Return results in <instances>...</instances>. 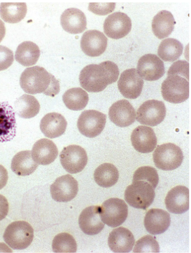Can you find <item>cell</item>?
Listing matches in <instances>:
<instances>
[{
	"label": "cell",
	"instance_id": "6da1fadb",
	"mask_svg": "<svg viewBox=\"0 0 191 253\" xmlns=\"http://www.w3.org/2000/svg\"><path fill=\"white\" fill-rule=\"evenodd\" d=\"M119 69L115 63L105 61L99 65H89L82 70L79 81L82 88L90 92L103 91L118 81Z\"/></svg>",
	"mask_w": 191,
	"mask_h": 253
},
{
	"label": "cell",
	"instance_id": "7a4b0ae2",
	"mask_svg": "<svg viewBox=\"0 0 191 253\" xmlns=\"http://www.w3.org/2000/svg\"><path fill=\"white\" fill-rule=\"evenodd\" d=\"M20 85L23 90L29 94L43 93L54 97L60 91L58 80L47 70L38 66L25 70L20 79Z\"/></svg>",
	"mask_w": 191,
	"mask_h": 253
},
{
	"label": "cell",
	"instance_id": "3957f363",
	"mask_svg": "<svg viewBox=\"0 0 191 253\" xmlns=\"http://www.w3.org/2000/svg\"><path fill=\"white\" fill-rule=\"evenodd\" d=\"M3 238L11 249L24 250L31 245L34 238V229L28 222H13L6 228Z\"/></svg>",
	"mask_w": 191,
	"mask_h": 253
},
{
	"label": "cell",
	"instance_id": "277c9868",
	"mask_svg": "<svg viewBox=\"0 0 191 253\" xmlns=\"http://www.w3.org/2000/svg\"><path fill=\"white\" fill-rule=\"evenodd\" d=\"M156 192L150 183L144 181H133L125 192V199L134 208L146 210L152 205Z\"/></svg>",
	"mask_w": 191,
	"mask_h": 253
},
{
	"label": "cell",
	"instance_id": "5b68a950",
	"mask_svg": "<svg viewBox=\"0 0 191 253\" xmlns=\"http://www.w3.org/2000/svg\"><path fill=\"white\" fill-rule=\"evenodd\" d=\"M161 92L165 101L172 104H181L189 98V81L182 76L167 75L161 86Z\"/></svg>",
	"mask_w": 191,
	"mask_h": 253
},
{
	"label": "cell",
	"instance_id": "8992f818",
	"mask_svg": "<svg viewBox=\"0 0 191 253\" xmlns=\"http://www.w3.org/2000/svg\"><path fill=\"white\" fill-rule=\"evenodd\" d=\"M183 159L182 150L172 143L158 146L153 154L156 167L163 171H172L179 168L182 165Z\"/></svg>",
	"mask_w": 191,
	"mask_h": 253
},
{
	"label": "cell",
	"instance_id": "52a82bcc",
	"mask_svg": "<svg viewBox=\"0 0 191 253\" xmlns=\"http://www.w3.org/2000/svg\"><path fill=\"white\" fill-rule=\"evenodd\" d=\"M128 206L123 200L111 198L100 206L102 221L111 228L123 224L127 217Z\"/></svg>",
	"mask_w": 191,
	"mask_h": 253
},
{
	"label": "cell",
	"instance_id": "ba28073f",
	"mask_svg": "<svg viewBox=\"0 0 191 253\" xmlns=\"http://www.w3.org/2000/svg\"><path fill=\"white\" fill-rule=\"evenodd\" d=\"M107 116L95 110L82 112L79 117L77 126L79 131L88 138L99 135L106 124Z\"/></svg>",
	"mask_w": 191,
	"mask_h": 253
},
{
	"label": "cell",
	"instance_id": "9c48e42d",
	"mask_svg": "<svg viewBox=\"0 0 191 253\" xmlns=\"http://www.w3.org/2000/svg\"><path fill=\"white\" fill-rule=\"evenodd\" d=\"M60 161L65 171L70 174H77L86 167L88 158L87 152L83 148L72 145L62 150Z\"/></svg>",
	"mask_w": 191,
	"mask_h": 253
},
{
	"label": "cell",
	"instance_id": "30bf717a",
	"mask_svg": "<svg viewBox=\"0 0 191 253\" xmlns=\"http://www.w3.org/2000/svg\"><path fill=\"white\" fill-rule=\"evenodd\" d=\"M166 113V106L162 101L148 100L138 109L136 118L141 125L154 126L164 121Z\"/></svg>",
	"mask_w": 191,
	"mask_h": 253
},
{
	"label": "cell",
	"instance_id": "8fae6325",
	"mask_svg": "<svg viewBox=\"0 0 191 253\" xmlns=\"http://www.w3.org/2000/svg\"><path fill=\"white\" fill-rule=\"evenodd\" d=\"M78 183L73 176L67 174L60 176L51 186L52 198L57 202L72 201L78 194Z\"/></svg>",
	"mask_w": 191,
	"mask_h": 253
},
{
	"label": "cell",
	"instance_id": "7c38bea8",
	"mask_svg": "<svg viewBox=\"0 0 191 253\" xmlns=\"http://www.w3.org/2000/svg\"><path fill=\"white\" fill-rule=\"evenodd\" d=\"M136 70L141 78L149 82L158 81L165 73L163 62L156 55L151 54L141 57Z\"/></svg>",
	"mask_w": 191,
	"mask_h": 253
},
{
	"label": "cell",
	"instance_id": "4fadbf2b",
	"mask_svg": "<svg viewBox=\"0 0 191 253\" xmlns=\"http://www.w3.org/2000/svg\"><path fill=\"white\" fill-rule=\"evenodd\" d=\"M144 86V81L134 68L126 70L121 75L118 82V89L124 97L136 99L140 95Z\"/></svg>",
	"mask_w": 191,
	"mask_h": 253
},
{
	"label": "cell",
	"instance_id": "5bb4252c",
	"mask_svg": "<svg viewBox=\"0 0 191 253\" xmlns=\"http://www.w3.org/2000/svg\"><path fill=\"white\" fill-rule=\"evenodd\" d=\"M103 28L105 34L108 38L120 39L130 33L131 29V19L125 13L115 12L105 19Z\"/></svg>",
	"mask_w": 191,
	"mask_h": 253
},
{
	"label": "cell",
	"instance_id": "9a60e30c",
	"mask_svg": "<svg viewBox=\"0 0 191 253\" xmlns=\"http://www.w3.org/2000/svg\"><path fill=\"white\" fill-rule=\"evenodd\" d=\"M107 42L108 39L103 33L97 30H91L82 35L81 48L87 55L97 57L105 52Z\"/></svg>",
	"mask_w": 191,
	"mask_h": 253
},
{
	"label": "cell",
	"instance_id": "2e32d148",
	"mask_svg": "<svg viewBox=\"0 0 191 253\" xmlns=\"http://www.w3.org/2000/svg\"><path fill=\"white\" fill-rule=\"evenodd\" d=\"M78 223L84 234L88 235L99 234L105 225L100 217V206H90L85 209L79 217Z\"/></svg>",
	"mask_w": 191,
	"mask_h": 253
},
{
	"label": "cell",
	"instance_id": "e0dca14e",
	"mask_svg": "<svg viewBox=\"0 0 191 253\" xmlns=\"http://www.w3.org/2000/svg\"><path fill=\"white\" fill-rule=\"evenodd\" d=\"M130 139L135 150L142 154L152 152L157 145L156 133L150 126H137L131 133Z\"/></svg>",
	"mask_w": 191,
	"mask_h": 253
},
{
	"label": "cell",
	"instance_id": "ac0fdd59",
	"mask_svg": "<svg viewBox=\"0 0 191 253\" xmlns=\"http://www.w3.org/2000/svg\"><path fill=\"white\" fill-rule=\"evenodd\" d=\"M110 121L120 127H127L136 120V111L127 100H120L112 105L108 113Z\"/></svg>",
	"mask_w": 191,
	"mask_h": 253
},
{
	"label": "cell",
	"instance_id": "d6986e66",
	"mask_svg": "<svg viewBox=\"0 0 191 253\" xmlns=\"http://www.w3.org/2000/svg\"><path fill=\"white\" fill-rule=\"evenodd\" d=\"M164 201L168 211L173 214H183L190 208L189 189L184 186H177L167 193Z\"/></svg>",
	"mask_w": 191,
	"mask_h": 253
},
{
	"label": "cell",
	"instance_id": "ffe728a7",
	"mask_svg": "<svg viewBox=\"0 0 191 253\" xmlns=\"http://www.w3.org/2000/svg\"><path fill=\"white\" fill-rule=\"evenodd\" d=\"M171 223L169 213L162 209L150 210L145 216L144 224L149 234L160 235L169 229Z\"/></svg>",
	"mask_w": 191,
	"mask_h": 253
},
{
	"label": "cell",
	"instance_id": "44dd1931",
	"mask_svg": "<svg viewBox=\"0 0 191 253\" xmlns=\"http://www.w3.org/2000/svg\"><path fill=\"white\" fill-rule=\"evenodd\" d=\"M15 112L8 102L0 103V142L12 140L16 135Z\"/></svg>",
	"mask_w": 191,
	"mask_h": 253
},
{
	"label": "cell",
	"instance_id": "7402d4cb",
	"mask_svg": "<svg viewBox=\"0 0 191 253\" xmlns=\"http://www.w3.org/2000/svg\"><path fill=\"white\" fill-rule=\"evenodd\" d=\"M134 244L135 239L132 233L124 227L114 229L108 240L111 251L117 253H129L132 251Z\"/></svg>",
	"mask_w": 191,
	"mask_h": 253
},
{
	"label": "cell",
	"instance_id": "603a6c76",
	"mask_svg": "<svg viewBox=\"0 0 191 253\" xmlns=\"http://www.w3.org/2000/svg\"><path fill=\"white\" fill-rule=\"evenodd\" d=\"M61 23L63 29L70 34H80L87 29L86 16L77 8L65 10L61 15Z\"/></svg>",
	"mask_w": 191,
	"mask_h": 253
},
{
	"label": "cell",
	"instance_id": "cb8c5ba5",
	"mask_svg": "<svg viewBox=\"0 0 191 253\" xmlns=\"http://www.w3.org/2000/svg\"><path fill=\"white\" fill-rule=\"evenodd\" d=\"M59 152L55 143L47 138L36 142L32 147V156L34 162L39 165H48L57 158Z\"/></svg>",
	"mask_w": 191,
	"mask_h": 253
},
{
	"label": "cell",
	"instance_id": "d4e9b609",
	"mask_svg": "<svg viewBox=\"0 0 191 253\" xmlns=\"http://www.w3.org/2000/svg\"><path fill=\"white\" fill-rule=\"evenodd\" d=\"M67 126L66 120L58 113H50L42 119L40 129L43 134L49 138L59 137L64 134Z\"/></svg>",
	"mask_w": 191,
	"mask_h": 253
},
{
	"label": "cell",
	"instance_id": "484cf974",
	"mask_svg": "<svg viewBox=\"0 0 191 253\" xmlns=\"http://www.w3.org/2000/svg\"><path fill=\"white\" fill-rule=\"evenodd\" d=\"M176 23L172 13L163 10L153 18L152 29L154 34L159 39L167 38L173 32Z\"/></svg>",
	"mask_w": 191,
	"mask_h": 253
},
{
	"label": "cell",
	"instance_id": "4316f807",
	"mask_svg": "<svg viewBox=\"0 0 191 253\" xmlns=\"http://www.w3.org/2000/svg\"><path fill=\"white\" fill-rule=\"evenodd\" d=\"M38 165L32 158V152L21 151L15 155L12 160L11 169L19 176H28L33 173Z\"/></svg>",
	"mask_w": 191,
	"mask_h": 253
},
{
	"label": "cell",
	"instance_id": "83f0119b",
	"mask_svg": "<svg viewBox=\"0 0 191 253\" xmlns=\"http://www.w3.org/2000/svg\"><path fill=\"white\" fill-rule=\"evenodd\" d=\"M40 56L38 46L32 42L21 43L16 49L15 59L24 66H31L36 64Z\"/></svg>",
	"mask_w": 191,
	"mask_h": 253
},
{
	"label": "cell",
	"instance_id": "f1b7e54d",
	"mask_svg": "<svg viewBox=\"0 0 191 253\" xmlns=\"http://www.w3.org/2000/svg\"><path fill=\"white\" fill-rule=\"evenodd\" d=\"M119 171L113 164L104 163L95 169L94 179L98 185L110 188L117 184L119 179Z\"/></svg>",
	"mask_w": 191,
	"mask_h": 253
},
{
	"label": "cell",
	"instance_id": "f546056e",
	"mask_svg": "<svg viewBox=\"0 0 191 253\" xmlns=\"http://www.w3.org/2000/svg\"><path fill=\"white\" fill-rule=\"evenodd\" d=\"M27 10L25 2H2L0 5V15L5 22L17 23L25 18Z\"/></svg>",
	"mask_w": 191,
	"mask_h": 253
},
{
	"label": "cell",
	"instance_id": "4dcf8cb0",
	"mask_svg": "<svg viewBox=\"0 0 191 253\" xmlns=\"http://www.w3.org/2000/svg\"><path fill=\"white\" fill-rule=\"evenodd\" d=\"M40 105L37 99L32 95L25 94L15 102L14 111L20 118L31 119L38 115Z\"/></svg>",
	"mask_w": 191,
	"mask_h": 253
},
{
	"label": "cell",
	"instance_id": "1f68e13d",
	"mask_svg": "<svg viewBox=\"0 0 191 253\" xmlns=\"http://www.w3.org/2000/svg\"><path fill=\"white\" fill-rule=\"evenodd\" d=\"M63 101L69 109L75 111H81L88 104L89 95L81 88H72L68 89L63 95Z\"/></svg>",
	"mask_w": 191,
	"mask_h": 253
},
{
	"label": "cell",
	"instance_id": "d6a6232c",
	"mask_svg": "<svg viewBox=\"0 0 191 253\" xmlns=\"http://www.w3.org/2000/svg\"><path fill=\"white\" fill-rule=\"evenodd\" d=\"M183 45L177 40L169 38L164 39L159 46L158 54L166 62H174L183 54Z\"/></svg>",
	"mask_w": 191,
	"mask_h": 253
},
{
	"label": "cell",
	"instance_id": "836d02e7",
	"mask_svg": "<svg viewBox=\"0 0 191 253\" xmlns=\"http://www.w3.org/2000/svg\"><path fill=\"white\" fill-rule=\"evenodd\" d=\"M54 253H76L77 244L73 236L68 233H61L55 236L52 242Z\"/></svg>",
	"mask_w": 191,
	"mask_h": 253
},
{
	"label": "cell",
	"instance_id": "e575fe53",
	"mask_svg": "<svg viewBox=\"0 0 191 253\" xmlns=\"http://www.w3.org/2000/svg\"><path fill=\"white\" fill-rule=\"evenodd\" d=\"M159 180V175L157 169L150 166H143L138 169L133 174V182L146 181L150 183L154 189L157 187Z\"/></svg>",
	"mask_w": 191,
	"mask_h": 253
},
{
	"label": "cell",
	"instance_id": "d590c367",
	"mask_svg": "<svg viewBox=\"0 0 191 253\" xmlns=\"http://www.w3.org/2000/svg\"><path fill=\"white\" fill-rule=\"evenodd\" d=\"M159 244L156 238L146 235L138 240L134 246L133 253H159Z\"/></svg>",
	"mask_w": 191,
	"mask_h": 253
},
{
	"label": "cell",
	"instance_id": "8d00e7d4",
	"mask_svg": "<svg viewBox=\"0 0 191 253\" xmlns=\"http://www.w3.org/2000/svg\"><path fill=\"white\" fill-rule=\"evenodd\" d=\"M189 63L186 61H178L171 66L167 72V75H180L189 81Z\"/></svg>",
	"mask_w": 191,
	"mask_h": 253
},
{
	"label": "cell",
	"instance_id": "74e56055",
	"mask_svg": "<svg viewBox=\"0 0 191 253\" xmlns=\"http://www.w3.org/2000/svg\"><path fill=\"white\" fill-rule=\"evenodd\" d=\"M14 61V53L5 46L0 45V71L7 69Z\"/></svg>",
	"mask_w": 191,
	"mask_h": 253
},
{
	"label": "cell",
	"instance_id": "f35d334b",
	"mask_svg": "<svg viewBox=\"0 0 191 253\" xmlns=\"http://www.w3.org/2000/svg\"><path fill=\"white\" fill-rule=\"evenodd\" d=\"M115 3H90L89 10L95 14L105 15L113 12Z\"/></svg>",
	"mask_w": 191,
	"mask_h": 253
},
{
	"label": "cell",
	"instance_id": "ab89813d",
	"mask_svg": "<svg viewBox=\"0 0 191 253\" xmlns=\"http://www.w3.org/2000/svg\"><path fill=\"white\" fill-rule=\"evenodd\" d=\"M9 212V204L5 196L0 195V221L4 219Z\"/></svg>",
	"mask_w": 191,
	"mask_h": 253
},
{
	"label": "cell",
	"instance_id": "60d3db41",
	"mask_svg": "<svg viewBox=\"0 0 191 253\" xmlns=\"http://www.w3.org/2000/svg\"><path fill=\"white\" fill-rule=\"evenodd\" d=\"M8 179V171L4 166L0 165V190L5 187Z\"/></svg>",
	"mask_w": 191,
	"mask_h": 253
},
{
	"label": "cell",
	"instance_id": "b9f144b4",
	"mask_svg": "<svg viewBox=\"0 0 191 253\" xmlns=\"http://www.w3.org/2000/svg\"><path fill=\"white\" fill-rule=\"evenodd\" d=\"M6 33V28L4 23L1 20H0V42H1L4 38Z\"/></svg>",
	"mask_w": 191,
	"mask_h": 253
}]
</instances>
